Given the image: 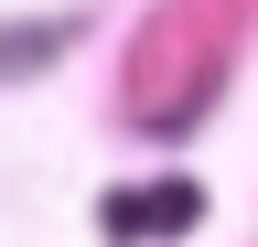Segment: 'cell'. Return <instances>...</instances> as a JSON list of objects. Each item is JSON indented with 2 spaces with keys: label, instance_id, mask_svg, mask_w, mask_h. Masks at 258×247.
I'll return each instance as SVG.
<instances>
[{
  "label": "cell",
  "instance_id": "cell-1",
  "mask_svg": "<svg viewBox=\"0 0 258 247\" xmlns=\"http://www.w3.org/2000/svg\"><path fill=\"white\" fill-rule=\"evenodd\" d=\"M183 215H194V194H183V183H129V194L108 204V236H151V226L172 236Z\"/></svg>",
  "mask_w": 258,
  "mask_h": 247
},
{
  "label": "cell",
  "instance_id": "cell-2",
  "mask_svg": "<svg viewBox=\"0 0 258 247\" xmlns=\"http://www.w3.org/2000/svg\"><path fill=\"white\" fill-rule=\"evenodd\" d=\"M43 54H54V33H0V75H32Z\"/></svg>",
  "mask_w": 258,
  "mask_h": 247
}]
</instances>
